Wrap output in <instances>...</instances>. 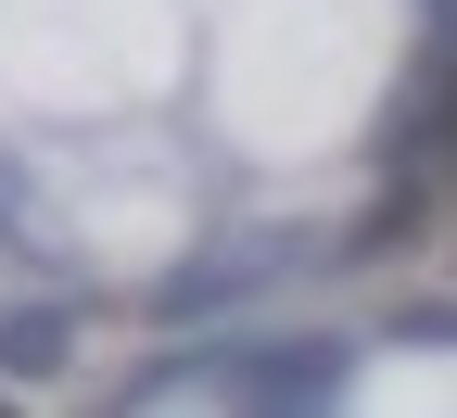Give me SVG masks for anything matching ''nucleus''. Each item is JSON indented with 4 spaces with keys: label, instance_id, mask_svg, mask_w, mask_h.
<instances>
[{
    "label": "nucleus",
    "instance_id": "nucleus-1",
    "mask_svg": "<svg viewBox=\"0 0 457 418\" xmlns=\"http://www.w3.org/2000/svg\"><path fill=\"white\" fill-rule=\"evenodd\" d=\"M64 305H13V317H0V368H13V381H51V368H64Z\"/></svg>",
    "mask_w": 457,
    "mask_h": 418
}]
</instances>
